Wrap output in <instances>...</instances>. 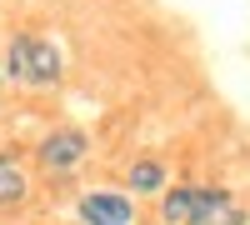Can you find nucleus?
Masks as SVG:
<instances>
[{
	"label": "nucleus",
	"mask_w": 250,
	"mask_h": 225,
	"mask_svg": "<svg viewBox=\"0 0 250 225\" xmlns=\"http://www.w3.org/2000/svg\"><path fill=\"white\" fill-rule=\"evenodd\" d=\"M5 75L20 90H55L60 80H65V50H60L55 40H45V35L20 30L5 45Z\"/></svg>",
	"instance_id": "1"
},
{
	"label": "nucleus",
	"mask_w": 250,
	"mask_h": 225,
	"mask_svg": "<svg viewBox=\"0 0 250 225\" xmlns=\"http://www.w3.org/2000/svg\"><path fill=\"white\" fill-rule=\"evenodd\" d=\"M30 200V175L20 165L15 145H0V210H20Z\"/></svg>",
	"instance_id": "6"
},
{
	"label": "nucleus",
	"mask_w": 250,
	"mask_h": 225,
	"mask_svg": "<svg viewBox=\"0 0 250 225\" xmlns=\"http://www.w3.org/2000/svg\"><path fill=\"white\" fill-rule=\"evenodd\" d=\"M75 225H140L135 195L125 185H90V190H80Z\"/></svg>",
	"instance_id": "2"
},
{
	"label": "nucleus",
	"mask_w": 250,
	"mask_h": 225,
	"mask_svg": "<svg viewBox=\"0 0 250 225\" xmlns=\"http://www.w3.org/2000/svg\"><path fill=\"white\" fill-rule=\"evenodd\" d=\"M195 200H200V185L195 180H180L160 195V225H190L195 215Z\"/></svg>",
	"instance_id": "7"
},
{
	"label": "nucleus",
	"mask_w": 250,
	"mask_h": 225,
	"mask_svg": "<svg viewBox=\"0 0 250 225\" xmlns=\"http://www.w3.org/2000/svg\"><path fill=\"white\" fill-rule=\"evenodd\" d=\"M125 190L135 200H160L170 190V170H165L160 155H135L130 165H125Z\"/></svg>",
	"instance_id": "5"
},
{
	"label": "nucleus",
	"mask_w": 250,
	"mask_h": 225,
	"mask_svg": "<svg viewBox=\"0 0 250 225\" xmlns=\"http://www.w3.org/2000/svg\"><path fill=\"white\" fill-rule=\"evenodd\" d=\"M90 155V135L80 125H55L35 140V165L50 170V175H75Z\"/></svg>",
	"instance_id": "3"
},
{
	"label": "nucleus",
	"mask_w": 250,
	"mask_h": 225,
	"mask_svg": "<svg viewBox=\"0 0 250 225\" xmlns=\"http://www.w3.org/2000/svg\"><path fill=\"white\" fill-rule=\"evenodd\" d=\"M190 225H250V210L235 200V190H225V185H200V200H195Z\"/></svg>",
	"instance_id": "4"
}]
</instances>
